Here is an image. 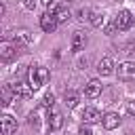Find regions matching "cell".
<instances>
[{"label":"cell","instance_id":"cell-8","mask_svg":"<svg viewBox=\"0 0 135 135\" xmlns=\"http://www.w3.org/2000/svg\"><path fill=\"white\" fill-rule=\"evenodd\" d=\"M84 95L86 97H97V95H101V82L97 80V78H93V80H89L86 84H84Z\"/></svg>","mask_w":135,"mask_h":135},{"label":"cell","instance_id":"cell-23","mask_svg":"<svg viewBox=\"0 0 135 135\" xmlns=\"http://www.w3.org/2000/svg\"><path fill=\"white\" fill-rule=\"evenodd\" d=\"M23 6H25L27 11H34V8H36V0H23Z\"/></svg>","mask_w":135,"mask_h":135},{"label":"cell","instance_id":"cell-25","mask_svg":"<svg viewBox=\"0 0 135 135\" xmlns=\"http://www.w3.org/2000/svg\"><path fill=\"white\" fill-rule=\"evenodd\" d=\"M40 2H42L44 6H51V4H53V0H40Z\"/></svg>","mask_w":135,"mask_h":135},{"label":"cell","instance_id":"cell-16","mask_svg":"<svg viewBox=\"0 0 135 135\" xmlns=\"http://www.w3.org/2000/svg\"><path fill=\"white\" fill-rule=\"evenodd\" d=\"M103 13H99V11H95V13H91V25L93 27H101L103 25Z\"/></svg>","mask_w":135,"mask_h":135},{"label":"cell","instance_id":"cell-12","mask_svg":"<svg viewBox=\"0 0 135 135\" xmlns=\"http://www.w3.org/2000/svg\"><path fill=\"white\" fill-rule=\"evenodd\" d=\"M15 129H17V120L11 114H4L2 116V135H11Z\"/></svg>","mask_w":135,"mask_h":135},{"label":"cell","instance_id":"cell-18","mask_svg":"<svg viewBox=\"0 0 135 135\" xmlns=\"http://www.w3.org/2000/svg\"><path fill=\"white\" fill-rule=\"evenodd\" d=\"M53 103H55V95L53 93H46L44 99H42V108H53Z\"/></svg>","mask_w":135,"mask_h":135},{"label":"cell","instance_id":"cell-24","mask_svg":"<svg viewBox=\"0 0 135 135\" xmlns=\"http://www.w3.org/2000/svg\"><path fill=\"white\" fill-rule=\"evenodd\" d=\"M127 110H129V114H131V116L135 118V101H131V103L127 105Z\"/></svg>","mask_w":135,"mask_h":135},{"label":"cell","instance_id":"cell-6","mask_svg":"<svg viewBox=\"0 0 135 135\" xmlns=\"http://www.w3.org/2000/svg\"><path fill=\"white\" fill-rule=\"evenodd\" d=\"M82 120H84V124H95V122H101L103 116H101V112H99L97 108H84Z\"/></svg>","mask_w":135,"mask_h":135},{"label":"cell","instance_id":"cell-9","mask_svg":"<svg viewBox=\"0 0 135 135\" xmlns=\"http://www.w3.org/2000/svg\"><path fill=\"white\" fill-rule=\"evenodd\" d=\"M15 51H17V46H15L13 42H8V40H4V42L0 44V57H2L4 61H11V59L15 57Z\"/></svg>","mask_w":135,"mask_h":135},{"label":"cell","instance_id":"cell-14","mask_svg":"<svg viewBox=\"0 0 135 135\" xmlns=\"http://www.w3.org/2000/svg\"><path fill=\"white\" fill-rule=\"evenodd\" d=\"M51 11L55 13V17H57V21H59V23H65V21L70 19V11H68V6H63V4H59V6H53Z\"/></svg>","mask_w":135,"mask_h":135},{"label":"cell","instance_id":"cell-15","mask_svg":"<svg viewBox=\"0 0 135 135\" xmlns=\"http://www.w3.org/2000/svg\"><path fill=\"white\" fill-rule=\"evenodd\" d=\"M13 40H15V44H25V42L32 40V36H30V32L21 30V32H15L13 34Z\"/></svg>","mask_w":135,"mask_h":135},{"label":"cell","instance_id":"cell-10","mask_svg":"<svg viewBox=\"0 0 135 135\" xmlns=\"http://www.w3.org/2000/svg\"><path fill=\"white\" fill-rule=\"evenodd\" d=\"M97 72H99L101 76H112V74H114V61H112L110 57H103V59L99 61V65H97Z\"/></svg>","mask_w":135,"mask_h":135},{"label":"cell","instance_id":"cell-20","mask_svg":"<svg viewBox=\"0 0 135 135\" xmlns=\"http://www.w3.org/2000/svg\"><path fill=\"white\" fill-rule=\"evenodd\" d=\"M38 114H40V110H36V112H32V114H30V118H27V122L36 127V124L40 122V116H38Z\"/></svg>","mask_w":135,"mask_h":135},{"label":"cell","instance_id":"cell-22","mask_svg":"<svg viewBox=\"0 0 135 135\" xmlns=\"http://www.w3.org/2000/svg\"><path fill=\"white\" fill-rule=\"evenodd\" d=\"M78 135H93V131L89 129V124H82V127L78 129Z\"/></svg>","mask_w":135,"mask_h":135},{"label":"cell","instance_id":"cell-21","mask_svg":"<svg viewBox=\"0 0 135 135\" xmlns=\"http://www.w3.org/2000/svg\"><path fill=\"white\" fill-rule=\"evenodd\" d=\"M11 86H4V95H2V105L6 108L8 103H11V91H8Z\"/></svg>","mask_w":135,"mask_h":135},{"label":"cell","instance_id":"cell-3","mask_svg":"<svg viewBox=\"0 0 135 135\" xmlns=\"http://www.w3.org/2000/svg\"><path fill=\"white\" fill-rule=\"evenodd\" d=\"M57 25H59V21H57V17H55V13H53V11L42 13V17H40V27H42L46 34L55 32V30H57Z\"/></svg>","mask_w":135,"mask_h":135},{"label":"cell","instance_id":"cell-7","mask_svg":"<svg viewBox=\"0 0 135 135\" xmlns=\"http://www.w3.org/2000/svg\"><path fill=\"white\" fill-rule=\"evenodd\" d=\"M61 127H63V114L59 110L51 108V112H49V129L51 131H59Z\"/></svg>","mask_w":135,"mask_h":135},{"label":"cell","instance_id":"cell-19","mask_svg":"<svg viewBox=\"0 0 135 135\" xmlns=\"http://www.w3.org/2000/svg\"><path fill=\"white\" fill-rule=\"evenodd\" d=\"M78 19L80 21H91V11L89 8H80L78 11Z\"/></svg>","mask_w":135,"mask_h":135},{"label":"cell","instance_id":"cell-4","mask_svg":"<svg viewBox=\"0 0 135 135\" xmlns=\"http://www.w3.org/2000/svg\"><path fill=\"white\" fill-rule=\"evenodd\" d=\"M114 25H116V30H129L131 25H133V15H131V11H118V15H116V19H114Z\"/></svg>","mask_w":135,"mask_h":135},{"label":"cell","instance_id":"cell-2","mask_svg":"<svg viewBox=\"0 0 135 135\" xmlns=\"http://www.w3.org/2000/svg\"><path fill=\"white\" fill-rule=\"evenodd\" d=\"M116 74H118V78H120L122 82L135 80V63H133V61H122V63H118Z\"/></svg>","mask_w":135,"mask_h":135},{"label":"cell","instance_id":"cell-1","mask_svg":"<svg viewBox=\"0 0 135 135\" xmlns=\"http://www.w3.org/2000/svg\"><path fill=\"white\" fill-rule=\"evenodd\" d=\"M49 80V70L42 68V65H32L30 68V86L36 91L40 86H44Z\"/></svg>","mask_w":135,"mask_h":135},{"label":"cell","instance_id":"cell-5","mask_svg":"<svg viewBox=\"0 0 135 135\" xmlns=\"http://www.w3.org/2000/svg\"><path fill=\"white\" fill-rule=\"evenodd\" d=\"M11 91H13L15 97H21V99H30L32 93H34L30 82H15V84H11Z\"/></svg>","mask_w":135,"mask_h":135},{"label":"cell","instance_id":"cell-17","mask_svg":"<svg viewBox=\"0 0 135 135\" xmlns=\"http://www.w3.org/2000/svg\"><path fill=\"white\" fill-rule=\"evenodd\" d=\"M65 105L68 108H76L78 105V95L76 93H65Z\"/></svg>","mask_w":135,"mask_h":135},{"label":"cell","instance_id":"cell-13","mask_svg":"<svg viewBox=\"0 0 135 135\" xmlns=\"http://www.w3.org/2000/svg\"><path fill=\"white\" fill-rule=\"evenodd\" d=\"M84 46H86V36H84L82 32H76L74 38H72V51H74V53H80Z\"/></svg>","mask_w":135,"mask_h":135},{"label":"cell","instance_id":"cell-11","mask_svg":"<svg viewBox=\"0 0 135 135\" xmlns=\"http://www.w3.org/2000/svg\"><path fill=\"white\" fill-rule=\"evenodd\" d=\"M101 124L108 129V131H112V129H116L118 124H120V116L116 114V112H108L105 116H103V120H101Z\"/></svg>","mask_w":135,"mask_h":135}]
</instances>
